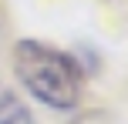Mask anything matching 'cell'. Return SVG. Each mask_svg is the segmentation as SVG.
Listing matches in <instances>:
<instances>
[{
	"instance_id": "cell-1",
	"label": "cell",
	"mask_w": 128,
	"mask_h": 124,
	"mask_svg": "<svg viewBox=\"0 0 128 124\" xmlns=\"http://www.w3.org/2000/svg\"><path fill=\"white\" fill-rule=\"evenodd\" d=\"M14 71H17L20 84L37 101H44L47 107L68 111L81 97V71H78V64L68 54L54 50L47 44L20 40L14 47Z\"/></svg>"
},
{
	"instance_id": "cell-2",
	"label": "cell",
	"mask_w": 128,
	"mask_h": 124,
	"mask_svg": "<svg viewBox=\"0 0 128 124\" xmlns=\"http://www.w3.org/2000/svg\"><path fill=\"white\" fill-rule=\"evenodd\" d=\"M0 124H34L27 104H24L7 84H0Z\"/></svg>"
}]
</instances>
